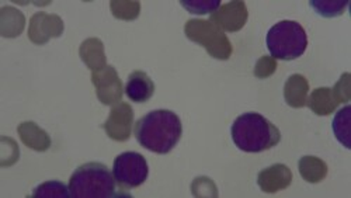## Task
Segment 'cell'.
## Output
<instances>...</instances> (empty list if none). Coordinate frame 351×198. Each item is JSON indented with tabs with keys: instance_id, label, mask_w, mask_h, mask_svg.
<instances>
[{
	"instance_id": "6",
	"label": "cell",
	"mask_w": 351,
	"mask_h": 198,
	"mask_svg": "<svg viewBox=\"0 0 351 198\" xmlns=\"http://www.w3.org/2000/svg\"><path fill=\"white\" fill-rule=\"evenodd\" d=\"M155 93L152 79L142 71H135L130 75L125 84V95L135 103H146Z\"/></svg>"
},
{
	"instance_id": "5",
	"label": "cell",
	"mask_w": 351,
	"mask_h": 198,
	"mask_svg": "<svg viewBox=\"0 0 351 198\" xmlns=\"http://www.w3.org/2000/svg\"><path fill=\"white\" fill-rule=\"evenodd\" d=\"M115 182L123 188H135L142 186L149 176V166L138 152H123L115 158L112 164Z\"/></svg>"
},
{
	"instance_id": "8",
	"label": "cell",
	"mask_w": 351,
	"mask_h": 198,
	"mask_svg": "<svg viewBox=\"0 0 351 198\" xmlns=\"http://www.w3.org/2000/svg\"><path fill=\"white\" fill-rule=\"evenodd\" d=\"M33 197H36V198H68V197H71V191H69V187H66L61 182H47L34 190Z\"/></svg>"
},
{
	"instance_id": "10",
	"label": "cell",
	"mask_w": 351,
	"mask_h": 198,
	"mask_svg": "<svg viewBox=\"0 0 351 198\" xmlns=\"http://www.w3.org/2000/svg\"><path fill=\"white\" fill-rule=\"evenodd\" d=\"M190 13L194 14H207L215 12L219 6L221 2L219 0H202V2H183L182 3Z\"/></svg>"
},
{
	"instance_id": "3",
	"label": "cell",
	"mask_w": 351,
	"mask_h": 198,
	"mask_svg": "<svg viewBox=\"0 0 351 198\" xmlns=\"http://www.w3.org/2000/svg\"><path fill=\"white\" fill-rule=\"evenodd\" d=\"M114 175L108 167L99 162L79 166L69 180L72 198H111L117 197Z\"/></svg>"
},
{
	"instance_id": "7",
	"label": "cell",
	"mask_w": 351,
	"mask_h": 198,
	"mask_svg": "<svg viewBox=\"0 0 351 198\" xmlns=\"http://www.w3.org/2000/svg\"><path fill=\"white\" fill-rule=\"evenodd\" d=\"M350 121H351V107L347 104L336 112V116H335L333 123H332L336 139L347 149L351 148V144H350Z\"/></svg>"
},
{
	"instance_id": "9",
	"label": "cell",
	"mask_w": 351,
	"mask_h": 198,
	"mask_svg": "<svg viewBox=\"0 0 351 198\" xmlns=\"http://www.w3.org/2000/svg\"><path fill=\"white\" fill-rule=\"evenodd\" d=\"M311 6L316 13L324 17H335L341 14L348 6L347 2H311Z\"/></svg>"
},
{
	"instance_id": "4",
	"label": "cell",
	"mask_w": 351,
	"mask_h": 198,
	"mask_svg": "<svg viewBox=\"0 0 351 198\" xmlns=\"http://www.w3.org/2000/svg\"><path fill=\"white\" fill-rule=\"evenodd\" d=\"M266 42L273 58L294 61L306 51L308 36L300 23L282 20L270 28Z\"/></svg>"
},
{
	"instance_id": "2",
	"label": "cell",
	"mask_w": 351,
	"mask_h": 198,
	"mask_svg": "<svg viewBox=\"0 0 351 198\" xmlns=\"http://www.w3.org/2000/svg\"><path fill=\"white\" fill-rule=\"evenodd\" d=\"M230 135L241 151L260 153L278 145L280 129L258 112H245L232 124Z\"/></svg>"
},
{
	"instance_id": "1",
	"label": "cell",
	"mask_w": 351,
	"mask_h": 198,
	"mask_svg": "<svg viewBox=\"0 0 351 198\" xmlns=\"http://www.w3.org/2000/svg\"><path fill=\"white\" fill-rule=\"evenodd\" d=\"M135 138L139 145L158 155H167L183 135L180 117L170 110H154L135 123Z\"/></svg>"
}]
</instances>
